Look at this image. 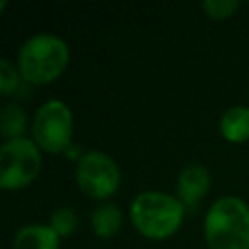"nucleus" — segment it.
Wrapping results in <instances>:
<instances>
[{
  "mask_svg": "<svg viewBox=\"0 0 249 249\" xmlns=\"http://www.w3.org/2000/svg\"><path fill=\"white\" fill-rule=\"evenodd\" d=\"M130 222L148 239H167L183 224L185 204L163 191H142L130 202Z\"/></svg>",
  "mask_w": 249,
  "mask_h": 249,
  "instance_id": "f257e3e1",
  "label": "nucleus"
},
{
  "mask_svg": "<svg viewBox=\"0 0 249 249\" xmlns=\"http://www.w3.org/2000/svg\"><path fill=\"white\" fill-rule=\"evenodd\" d=\"M70 51L62 37L35 33L23 41L18 53V70L25 82L45 86L54 82L68 66Z\"/></svg>",
  "mask_w": 249,
  "mask_h": 249,
  "instance_id": "f03ea898",
  "label": "nucleus"
},
{
  "mask_svg": "<svg viewBox=\"0 0 249 249\" xmlns=\"http://www.w3.org/2000/svg\"><path fill=\"white\" fill-rule=\"evenodd\" d=\"M204 239L210 249H249V204L233 195L214 200L204 216Z\"/></svg>",
  "mask_w": 249,
  "mask_h": 249,
  "instance_id": "7ed1b4c3",
  "label": "nucleus"
},
{
  "mask_svg": "<svg viewBox=\"0 0 249 249\" xmlns=\"http://www.w3.org/2000/svg\"><path fill=\"white\" fill-rule=\"evenodd\" d=\"M41 148L29 138L6 140L0 148V187L19 191L35 181L41 171Z\"/></svg>",
  "mask_w": 249,
  "mask_h": 249,
  "instance_id": "20e7f679",
  "label": "nucleus"
},
{
  "mask_svg": "<svg viewBox=\"0 0 249 249\" xmlns=\"http://www.w3.org/2000/svg\"><path fill=\"white\" fill-rule=\"evenodd\" d=\"M31 132H33V142L41 150L49 154L64 152L70 146L74 132V117L70 107L60 99L45 101L35 111Z\"/></svg>",
  "mask_w": 249,
  "mask_h": 249,
  "instance_id": "39448f33",
  "label": "nucleus"
},
{
  "mask_svg": "<svg viewBox=\"0 0 249 249\" xmlns=\"http://www.w3.org/2000/svg\"><path fill=\"white\" fill-rule=\"evenodd\" d=\"M76 183L88 196L103 200L117 193L121 185V171L109 154L101 150H89L78 160Z\"/></svg>",
  "mask_w": 249,
  "mask_h": 249,
  "instance_id": "423d86ee",
  "label": "nucleus"
},
{
  "mask_svg": "<svg viewBox=\"0 0 249 249\" xmlns=\"http://www.w3.org/2000/svg\"><path fill=\"white\" fill-rule=\"evenodd\" d=\"M210 189V173L200 163H189L177 177V198L185 208H193Z\"/></svg>",
  "mask_w": 249,
  "mask_h": 249,
  "instance_id": "0eeeda50",
  "label": "nucleus"
},
{
  "mask_svg": "<svg viewBox=\"0 0 249 249\" xmlns=\"http://www.w3.org/2000/svg\"><path fill=\"white\" fill-rule=\"evenodd\" d=\"M60 237L47 224H29L16 231L12 249H58Z\"/></svg>",
  "mask_w": 249,
  "mask_h": 249,
  "instance_id": "6e6552de",
  "label": "nucleus"
},
{
  "mask_svg": "<svg viewBox=\"0 0 249 249\" xmlns=\"http://www.w3.org/2000/svg\"><path fill=\"white\" fill-rule=\"evenodd\" d=\"M220 132L228 142H245L249 138V107L233 105L220 117Z\"/></svg>",
  "mask_w": 249,
  "mask_h": 249,
  "instance_id": "1a4fd4ad",
  "label": "nucleus"
},
{
  "mask_svg": "<svg viewBox=\"0 0 249 249\" xmlns=\"http://www.w3.org/2000/svg\"><path fill=\"white\" fill-rule=\"evenodd\" d=\"M89 224L97 237L109 239L115 233H119V230L123 226V212L119 210V206H115L111 202H103L93 208V212L89 216Z\"/></svg>",
  "mask_w": 249,
  "mask_h": 249,
  "instance_id": "9d476101",
  "label": "nucleus"
},
{
  "mask_svg": "<svg viewBox=\"0 0 249 249\" xmlns=\"http://www.w3.org/2000/svg\"><path fill=\"white\" fill-rule=\"evenodd\" d=\"M25 124H27V117H25V111L19 105L10 103L2 109V113H0V130H2V136L6 140L23 138Z\"/></svg>",
  "mask_w": 249,
  "mask_h": 249,
  "instance_id": "9b49d317",
  "label": "nucleus"
},
{
  "mask_svg": "<svg viewBox=\"0 0 249 249\" xmlns=\"http://www.w3.org/2000/svg\"><path fill=\"white\" fill-rule=\"evenodd\" d=\"M49 226L58 233V237H68L78 228V214L70 206H60L53 212Z\"/></svg>",
  "mask_w": 249,
  "mask_h": 249,
  "instance_id": "f8f14e48",
  "label": "nucleus"
},
{
  "mask_svg": "<svg viewBox=\"0 0 249 249\" xmlns=\"http://www.w3.org/2000/svg\"><path fill=\"white\" fill-rule=\"evenodd\" d=\"M200 6L212 19H226L235 14L239 0H204Z\"/></svg>",
  "mask_w": 249,
  "mask_h": 249,
  "instance_id": "ddd939ff",
  "label": "nucleus"
},
{
  "mask_svg": "<svg viewBox=\"0 0 249 249\" xmlns=\"http://www.w3.org/2000/svg\"><path fill=\"white\" fill-rule=\"evenodd\" d=\"M19 70H16V66L8 60V58H0V91L2 95H10L19 82Z\"/></svg>",
  "mask_w": 249,
  "mask_h": 249,
  "instance_id": "4468645a",
  "label": "nucleus"
}]
</instances>
